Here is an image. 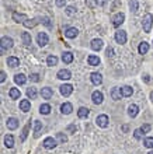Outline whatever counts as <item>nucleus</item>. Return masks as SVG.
Instances as JSON below:
<instances>
[{
    "instance_id": "37998d69",
    "label": "nucleus",
    "mask_w": 153,
    "mask_h": 154,
    "mask_svg": "<svg viewBox=\"0 0 153 154\" xmlns=\"http://www.w3.org/2000/svg\"><path fill=\"white\" fill-rule=\"evenodd\" d=\"M142 130H143V133H149L150 132V129H152V126L149 125V123H145V125H142V127H140Z\"/></svg>"
},
{
    "instance_id": "09e8293b",
    "label": "nucleus",
    "mask_w": 153,
    "mask_h": 154,
    "mask_svg": "<svg viewBox=\"0 0 153 154\" xmlns=\"http://www.w3.org/2000/svg\"><path fill=\"white\" fill-rule=\"evenodd\" d=\"M0 81L1 83L6 81V73L4 72H0Z\"/></svg>"
},
{
    "instance_id": "a211bd4d",
    "label": "nucleus",
    "mask_w": 153,
    "mask_h": 154,
    "mask_svg": "<svg viewBox=\"0 0 153 154\" xmlns=\"http://www.w3.org/2000/svg\"><path fill=\"white\" fill-rule=\"evenodd\" d=\"M42 130V122L41 121H34V137H39Z\"/></svg>"
},
{
    "instance_id": "dca6fc26",
    "label": "nucleus",
    "mask_w": 153,
    "mask_h": 154,
    "mask_svg": "<svg viewBox=\"0 0 153 154\" xmlns=\"http://www.w3.org/2000/svg\"><path fill=\"white\" fill-rule=\"evenodd\" d=\"M138 113H139V108H138L136 104H131L129 107H128V115H129L131 118H135Z\"/></svg>"
},
{
    "instance_id": "a878e982",
    "label": "nucleus",
    "mask_w": 153,
    "mask_h": 154,
    "mask_svg": "<svg viewBox=\"0 0 153 154\" xmlns=\"http://www.w3.org/2000/svg\"><path fill=\"white\" fill-rule=\"evenodd\" d=\"M4 146L7 149H13L14 146V137L11 135H6L4 136Z\"/></svg>"
},
{
    "instance_id": "6e6d98bb",
    "label": "nucleus",
    "mask_w": 153,
    "mask_h": 154,
    "mask_svg": "<svg viewBox=\"0 0 153 154\" xmlns=\"http://www.w3.org/2000/svg\"><path fill=\"white\" fill-rule=\"evenodd\" d=\"M148 154H153V151H149V153Z\"/></svg>"
},
{
    "instance_id": "39448f33",
    "label": "nucleus",
    "mask_w": 153,
    "mask_h": 154,
    "mask_svg": "<svg viewBox=\"0 0 153 154\" xmlns=\"http://www.w3.org/2000/svg\"><path fill=\"white\" fill-rule=\"evenodd\" d=\"M37 42H38V45L39 46H45L49 42V38H48L47 35V32H39L37 36Z\"/></svg>"
},
{
    "instance_id": "5fc2aeb1",
    "label": "nucleus",
    "mask_w": 153,
    "mask_h": 154,
    "mask_svg": "<svg viewBox=\"0 0 153 154\" xmlns=\"http://www.w3.org/2000/svg\"><path fill=\"white\" fill-rule=\"evenodd\" d=\"M150 100L153 101V91H152V93H150Z\"/></svg>"
},
{
    "instance_id": "1a4fd4ad",
    "label": "nucleus",
    "mask_w": 153,
    "mask_h": 154,
    "mask_svg": "<svg viewBox=\"0 0 153 154\" xmlns=\"http://www.w3.org/2000/svg\"><path fill=\"white\" fill-rule=\"evenodd\" d=\"M72 93H73V87L70 86V84H62L60 86V94L63 95V97H69Z\"/></svg>"
},
{
    "instance_id": "c9c22d12",
    "label": "nucleus",
    "mask_w": 153,
    "mask_h": 154,
    "mask_svg": "<svg viewBox=\"0 0 153 154\" xmlns=\"http://www.w3.org/2000/svg\"><path fill=\"white\" fill-rule=\"evenodd\" d=\"M24 24V27H27V28H33V27H35L38 24V20L37 18H34V20H27L25 23H23Z\"/></svg>"
},
{
    "instance_id": "7c9ffc66",
    "label": "nucleus",
    "mask_w": 153,
    "mask_h": 154,
    "mask_svg": "<svg viewBox=\"0 0 153 154\" xmlns=\"http://www.w3.org/2000/svg\"><path fill=\"white\" fill-rule=\"evenodd\" d=\"M138 50H139V53L140 55H145V53H148V50H149V44L148 42H140L139 44V48H138Z\"/></svg>"
},
{
    "instance_id": "58836bf2",
    "label": "nucleus",
    "mask_w": 153,
    "mask_h": 154,
    "mask_svg": "<svg viewBox=\"0 0 153 154\" xmlns=\"http://www.w3.org/2000/svg\"><path fill=\"white\" fill-rule=\"evenodd\" d=\"M134 137L136 140H140V139L143 137V130H142V129H136V130L134 132Z\"/></svg>"
},
{
    "instance_id": "de8ad7c7",
    "label": "nucleus",
    "mask_w": 153,
    "mask_h": 154,
    "mask_svg": "<svg viewBox=\"0 0 153 154\" xmlns=\"http://www.w3.org/2000/svg\"><path fill=\"white\" fill-rule=\"evenodd\" d=\"M42 23L45 24L47 27H51V23H49V18H48V17H44V18H42Z\"/></svg>"
},
{
    "instance_id": "412c9836",
    "label": "nucleus",
    "mask_w": 153,
    "mask_h": 154,
    "mask_svg": "<svg viewBox=\"0 0 153 154\" xmlns=\"http://www.w3.org/2000/svg\"><path fill=\"white\" fill-rule=\"evenodd\" d=\"M14 81H16V84L23 86V84H25V81H27V77L24 76L23 73H17V74L14 76Z\"/></svg>"
},
{
    "instance_id": "f257e3e1",
    "label": "nucleus",
    "mask_w": 153,
    "mask_h": 154,
    "mask_svg": "<svg viewBox=\"0 0 153 154\" xmlns=\"http://www.w3.org/2000/svg\"><path fill=\"white\" fill-rule=\"evenodd\" d=\"M152 25H153V16L150 13H148L143 17V20H142V27H143V31L145 32H150Z\"/></svg>"
},
{
    "instance_id": "5701e85b",
    "label": "nucleus",
    "mask_w": 153,
    "mask_h": 154,
    "mask_svg": "<svg viewBox=\"0 0 153 154\" xmlns=\"http://www.w3.org/2000/svg\"><path fill=\"white\" fill-rule=\"evenodd\" d=\"M87 62L90 66H98V64H100V58L96 56V55H90L87 58Z\"/></svg>"
},
{
    "instance_id": "f704fd0d",
    "label": "nucleus",
    "mask_w": 153,
    "mask_h": 154,
    "mask_svg": "<svg viewBox=\"0 0 153 154\" xmlns=\"http://www.w3.org/2000/svg\"><path fill=\"white\" fill-rule=\"evenodd\" d=\"M27 97L28 98H31V100H35V98H37V90H35L34 87L27 88Z\"/></svg>"
},
{
    "instance_id": "ea45409f",
    "label": "nucleus",
    "mask_w": 153,
    "mask_h": 154,
    "mask_svg": "<svg viewBox=\"0 0 153 154\" xmlns=\"http://www.w3.org/2000/svg\"><path fill=\"white\" fill-rule=\"evenodd\" d=\"M56 139H58L60 143H66V141H68V136L63 135V133H56Z\"/></svg>"
},
{
    "instance_id": "9d476101",
    "label": "nucleus",
    "mask_w": 153,
    "mask_h": 154,
    "mask_svg": "<svg viewBox=\"0 0 153 154\" xmlns=\"http://www.w3.org/2000/svg\"><path fill=\"white\" fill-rule=\"evenodd\" d=\"M90 78H91V83L96 84V86H100V84L102 83V76L100 74V73H97V72L91 73V74H90Z\"/></svg>"
},
{
    "instance_id": "aec40b11",
    "label": "nucleus",
    "mask_w": 153,
    "mask_h": 154,
    "mask_svg": "<svg viewBox=\"0 0 153 154\" xmlns=\"http://www.w3.org/2000/svg\"><path fill=\"white\" fill-rule=\"evenodd\" d=\"M31 109V102L28 100H21L20 101V111H23V112H28Z\"/></svg>"
},
{
    "instance_id": "393cba45",
    "label": "nucleus",
    "mask_w": 153,
    "mask_h": 154,
    "mask_svg": "<svg viewBox=\"0 0 153 154\" xmlns=\"http://www.w3.org/2000/svg\"><path fill=\"white\" fill-rule=\"evenodd\" d=\"M62 60H63V63H72L73 62V53L72 52H63L62 53Z\"/></svg>"
},
{
    "instance_id": "bb28decb",
    "label": "nucleus",
    "mask_w": 153,
    "mask_h": 154,
    "mask_svg": "<svg viewBox=\"0 0 153 154\" xmlns=\"http://www.w3.org/2000/svg\"><path fill=\"white\" fill-rule=\"evenodd\" d=\"M132 93H134V88L129 87V86H124L122 88H121V94H122V97H131Z\"/></svg>"
},
{
    "instance_id": "20e7f679",
    "label": "nucleus",
    "mask_w": 153,
    "mask_h": 154,
    "mask_svg": "<svg viewBox=\"0 0 153 154\" xmlns=\"http://www.w3.org/2000/svg\"><path fill=\"white\" fill-rule=\"evenodd\" d=\"M108 116L107 115H98L97 118H96V123H97V126L100 127H107L108 126Z\"/></svg>"
},
{
    "instance_id": "e433bc0d",
    "label": "nucleus",
    "mask_w": 153,
    "mask_h": 154,
    "mask_svg": "<svg viewBox=\"0 0 153 154\" xmlns=\"http://www.w3.org/2000/svg\"><path fill=\"white\" fill-rule=\"evenodd\" d=\"M143 146L148 149H153V137H146L143 140Z\"/></svg>"
},
{
    "instance_id": "c85d7f7f",
    "label": "nucleus",
    "mask_w": 153,
    "mask_h": 154,
    "mask_svg": "<svg viewBox=\"0 0 153 154\" xmlns=\"http://www.w3.org/2000/svg\"><path fill=\"white\" fill-rule=\"evenodd\" d=\"M121 88H118V87H114L111 90V97H112V100H115V101H118V100H121Z\"/></svg>"
},
{
    "instance_id": "f3484780",
    "label": "nucleus",
    "mask_w": 153,
    "mask_h": 154,
    "mask_svg": "<svg viewBox=\"0 0 153 154\" xmlns=\"http://www.w3.org/2000/svg\"><path fill=\"white\" fill-rule=\"evenodd\" d=\"M77 34H79V31H77V28H68L65 31V36L66 38H69V39H73V38H76L77 36Z\"/></svg>"
},
{
    "instance_id": "4c0bfd02",
    "label": "nucleus",
    "mask_w": 153,
    "mask_h": 154,
    "mask_svg": "<svg viewBox=\"0 0 153 154\" xmlns=\"http://www.w3.org/2000/svg\"><path fill=\"white\" fill-rule=\"evenodd\" d=\"M129 9H131V11H134V13L138 11V0H131L129 1Z\"/></svg>"
},
{
    "instance_id": "8fccbe9b",
    "label": "nucleus",
    "mask_w": 153,
    "mask_h": 154,
    "mask_svg": "<svg viewBox=\"0 0 153 154\" xmlns=\"http://www.w3.org/2000/svg\"><path fill=\"white\" fill-rule=\"evenodd\" d=\"M107 3V0H97V6H104Z\"/></svg>"
},
{
    "instance_id": "72a5a7b5",
    "label": "nucleus",
    "mask_w": 153,
    "mask_h": 154,
    "mask_svg": "<svg viewBox=\"0 0 153 154\" xmlns=\"http://www.w3.org/2000/svg\"><path fill=\"white\" fill-rule=\"evenodd\" d=\"M39 112H41L42 115H48V113L51 112V105L49 104H42L41 107H39Z\"/></svg>"
},
{
    "instance_id": "49530a36",
    "label": "nucleus",
    "mask_w": 153,
    "mask_h": 154,
    "mask_svg": "<svg viewBox=\"0 0 153 154\" xmlns=\"http://www.w3.org/2000/svg\"><path fill=\"white\" fill-rule=\"evenodd\" d=\"M66 4V0H56V6L58 7H63Z\"/></svg>"
},
{
    "instance_id": "423d86ee",
    "label": "nucleus",
    "mask_w": 153,
    "mask_h": 154,
    "mask_svg": "<svg viewBox=\"0 0 153 154\" xmlns=\"http://www.w3.org/2000/svg\"><path fill=\"white\" fill-rule=\"evenodd\" d=\"M91 100H93V102L96 105H100L102 102V100H104V95H102L101 91H94L91 94Z\"/></svg>"
},
{
    "instance_id": "c03bdc74",
    "label": "nucleus",
    "mask_w": 153,
    "mask_h": 154,
    "mask_svg": "<svg viewBox=\"0 0 153 154\" xmlns=\"http://www.w3.org/2000/svg\"><path fill=\"white\" fill-rule=\"evenodd\" d=\"M105 55L108 56V58H112L114 56V49H112L111 46L110 48H107V50H105Z\"/></svg>"
},
{
    "instance_id": "6e6552de",
    "label": "nucleus",
    "mask_w": 153,
    "mask_h": 154,
    "mask_svg": "<svg viewBox=\"0 0 153 154\" xmlns=\"http://www.w3.org/2000/svg\"><path fill=\"white\" fill-rule=\"evenodd\" d=\"M115 41L118 44H125L126 42V32L124 30H120V31L115 32Z\"/></svg>"
},
{
    "instance_id": "f8f14e48",
    "label": "nucleus",
    "mask_w": 153,
    "mask_h": 154,
    "mask_svg": "<svg viewBox=\"0 0 153 154\" xmlns=\"http://www.w3.org/2000/svg\"><path fill=\"white\" fill-rule=\"evenodd\" d=\"M72 111H73V107L70 102H63L60 105V112L63 115H69V113H72Z\"/></svg>"
},
{
    "instance_id": "4468645a",
    "label": "nucleus",
    "mask_w": 153,
    "mask_h": 154,
    "mask_svg": "<svg viewBox=\"0 0 153 154\" xmlns=\"http://www.w3.org/2000/svg\"><path fill=\"white\" fill-rule=\"evenodd\" d=\"M7 127H9L10 130H16L17 127H19V119L16 118H9L7 119V122H6Z\"/></svg>"
},
{
    "instance_id": "473e14b6",
    "label": "nucleus",
    "mask_w": 153,
    "mask_h": 154,
    "mask_svg": "<svg viewBox=\"0 0 153 154\" xmlns=\"http://www.w3.org/2000/svg\"><path fill=\"white\" fill-rule=\"evenodd\" d=\"M47 64L48 66H56L58 64V58H56L55 55H49L47 59Z\"/></svg>"
},
{
    "instance_id": "603ef678",
    "label": "nucleus",
    "mask_w": 153,
    "mask_h": 154,
    "mask_svg": "<svg viewBox=\"0 0 153 154\" xmlns=\"http://www.w3.org/2000/svg\"><path fill=\"white\" fill-rule=\"evenodd\" d=\"M143 80H145V83H149V76L148 74H145L143 76Z\"/></svg>"
},
{
    "instance_id": "ddd939ff",
    "label": "nucleus",
    "mask_w": 153,
    "mask_h": 154,
    "mask_svg": "<svg viewBox=\"0 0 153 154\" xmlns=\"http://www.w3.org/2000/svg\"><path fill=\"white\" fill-rule=\"evenodd\" d=\"M41 95L44 100H51L52 95H53V91H52V88H49V87H44L41 90Z\"/></svg>"
},
{
    "instance_id": "79ce46f5",
    "label": "nucleus",
    "mask_w": 153,
    "mask_h": 154,
    "mask_svg": "<svg viewBox=\"0 0 153 154\" xmlns=\"http://www.w3.org/2000/svg\"><path fill=\"white\" fill-rule=\"evenodd\" d=\"M30 80L34 83H38L39 81V74H37V73H33L31 76H30Z\"/></svg>"
},
{
    "instance_id": "4be33fe9",
    "label": "nucleus",
    "mask_w": 153,
    "mask_h": 154,
    "mask_svg": "<svg viewBox=\"0 0 153 154\" xmlns=\"http://www.w3.org/2000/svg\"><path fill=\"white\" fill-rule=\"evenodd\" d=\"M7 64L10 67H17V66H20V59L16 56H10V58H7Z\"/></svg>"
},
{
    "instance_id": "7ed1b4c3",
    "label": "nucleus",
    "mask_w": 153,
    "mask_h": 154,
    "mask_svg": "<svg viewBox=\"0 0 153 154\" xmlns=\"http://www.w3.org/2000/svg\"><path fill=\"white\" fill-rule=\"evenodd\" d=\"M125 21V14L124 13H118V14H115L114 16V18H112V25L115 28H118L121 25V24Z\"/></svg>"
},
{
    "instance_id": "cd10ccee",
    "label": "nucleus",
    "mask_w": 153,
    "mask_h": 154,
    "mask_svg": "<svg viewBox=\"0 0 153 154\" xmlns=\"http://www.w3.org/2000/svg\"><path fill=\"white\" fill-rule=\"evenodd\" d=\"M9 95H10V98H11V100H19L20 95H21V93H20L19 88H10Z\"/></svg>"
},
{
    "instance_id": "b1692460",
    "label": "nucleus",
    "mask_w": 153,
    "mask_h": 154,
    "mask_svg": "<svg viewBox=\"0 0 153 154\" xmlns=\"http://www.w3.org/2000/svg\"><path fill=\"white\" fill-rule=\"evenodd\" d=\"M88 115H90V111H88L87 108H84V107L79 108V111H77V116H79L80 119H86V118H88Z\"/></svg>"
},
{
    "instance_id": "3c124183",
    "label": "nucleus",
    "mask_w": 153,
    "mask_h": 154,
    "mask_svg": "<svg viewBox=\"0 0 153 154\" xmlns=\"http://www.w3.org/2000/svg\"><path fill=\"white\" fill-rule=\"evenodd\" d=\"M68 130H69V132H74V130H76V126H74V125H70V126L68 127Z\"/></svg>"
},
{
    "instance_id": "a19ab883",
    "label": "nucleus",
    "mask_w": 153,
    "mask_h": 154,
    "mask_svg": "<svg viewBox=\"0 0 153 154\" xmlns=\"http://www.w3.org/2000/svg\"><path fill=\"white\" fill-rule=\"evenodd\" d=\"M65 11H66V14H68V16H73V14L76 13V9H74L73 6H68Z\"/></svg>"
},
{
    "instance_id": "f03ea898",
    "label": "nucleus",
    "mask_w": 153,
    "mask_h": 154,
    "mask_svg": "<svg viewBox=\"0 0 153 154\" xmlns=\"http://www.w3.org/2000/svg\"><path fill=\"white\" fill-rule=\"evenodd\" d=\"M14 45V42L11 38H9V36H3L1 39H0V46H1V53L4 52V50H9L11 49Z\"/></svg>"
},
{
    "instance_id": "0eeeda50",
    "label": "nucleus",
    "mask_w": 153,
    "mask_h": 154,
    "mask_svg": "<svg viewBox=\"0 0 153 154\" xmlns=\"http://www.w3.org/2000/svg\"><path fill=\"white\" fill-rule=\"evenodd\" d=\"M42 144H44V147H45V149L52 150V149H55L58 143H56V140L53 139V137H47V139L44 140V143H42Z\"/></svg>"
},
{
    "instance_id": "a18cd8bd",
    "label": "nucleus",
    "mask_w": 153,
    "mask_h": 154,
    "mask_svg": "<svg viewBox=\"0 0 153 154\" xmlns=\"http://www.w3.org/2000/svg\"><path fill=\"white\" fill-rule=\"evenodd\" d=\"M86 4L88 7H94V6H97V0H86Z\"/></svg>"
},
{
    "instance_id": "9b49d317",
    "label": "nucleus",
    "mask_w": 153,
    "mask_h": 154,
    "mask_svg": "<svg viewBox=\"0 0 153 154\" xmlns=\"http://www.w3.org/2000/svg\"><path fill=\"white\" fill-rule=\"evenodd\" d=\"M56 77H58V78H60V80H69L70 77H72V74H70V72L68 70V69H62V70H59V72H58Z\"/></svg>"
},
{
    "instance_id": "864d4df0",
    "label": "nucleus",
    "mask_w": 153,
    "mask_h": 154,
    "mask_svg": "<svg viewBox=\"0 0 153 154\" xmlns=\"http://www.w3.org/2000/svg\"><path fill=\"white\" fill-rule=\"evenodd\" d=\"M122 130H124V132H128V126H126V125H124V126H122Z\"/></svg>"
},
{
    "instance_id": "2f4dec72",
    "label": "nucleus",
    "mask_w": 153,
    "mask_h": 154,
    "mask_svg": "<svg viewBox=\"0 0 153 154\" xmlns=\"http://www.w3.org/2000/svg\"><path fill=\"white\" fill-rule=\"evenodd\" d=\"M30 127H31V125H30V123H27V125L24 126L23 133H21V137H20V140H21V141H25V139H27V136H28V133H30Z\"/></svg>"
},
{
    "instance_id": "6ab92c4d",
    "label": "nucleus",
    "mask_w": 153,
    "mask_h": 154,
    "mask_svg": "<svg viewBox=\"0 0 153 154\" xmlns=\"http://www.w3.org/2000/svg\"><path fill=\"white\" fill-rule=\"evenodd\" d=\"M13 20L16 23H25L28 18H27V16L23 13H13Z\"/></svg>"
},
{
    "instance_id": "2eb2a0df",
    "label": "nucleus",
    "mask_w": 153,
    "mask_h": 154,
    "mask_svg": "<svg viewBox=\"0 0 153 154\" xmlns=\"http://www.w3.org/2000/svg\"><path fill=\"white\" fill-rule=\"evenodd\" d=\"M91 49L93 50H100L102 49V46H104V42H102V39H98V38H96V39H93L91 41Z\"/></svg>"
},
{
    "instance_id": "c756f323",
    "label": "nucleus",
    "mask_w": 153,
    "mask_h": 154,
    "mask_svg": "<svg viewBox=\"0 0 153 154\" xmlns=\"http://www.w3.org/2000/svg\"><path fill=\"white\" fill-rule=\"evenodd\" d=\"M21 39H23L24 45H27V46H30V45H31V42H33L31 35H30L28 32H23V34H21Z\"/></svg>"
}]
</instances>
